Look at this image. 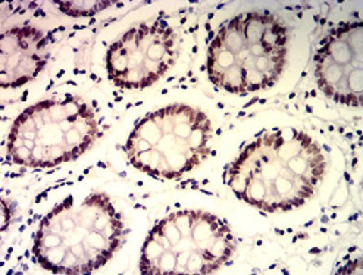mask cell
<instances>
[{"label":"cell","mask_w":363,"mask_h":275,"mask_svg":"<svg viewBox=\"0 0 363 275\" xmlns=\"http://www.w3.org/2000/svg\"><path fill=\"white\" fill-rule=\"evenodd\" d=\"M115 5L111 0H71V2H56L59 11L71 18L94 16Z\"/></svg>","instance_id":"cell-10"},{"label":"cell","mask_w":363,"mask_h":275,"mask_svg":"<svg viewBox=\"0 0 363 275\" xmlns=\"http://www.w3.org/2000/svg\"><path fill=\"white\" fill-rule=\"evenodd\" d=\"M94 111L79 97L38 102L18 115L8 135L12 164L55 168L78 159L99 137Z\"/></svg>","instance_id":"cell-5"},{"label":"cell","mask_w":363,"mask_h":275,"mask_svg":"<svg viewBox=\"0 0 363 275\" xmlns=\"http://www.w3.org/2000/svg\"><path fill=\"white\" fill-rule=\"evenodd\" d=\"M212 139V123L203 111L174 103L141 118L125 153L135 169L157 180H175L206 161Z\"/></svg>","instance_id":"cell-6"},{"label":"cell","mask_w":363,"mask_h":275,"mask_svg":"<svg viewBox=\"0 0 363 275\" xmlns=\"http://www.w3.org/2000/svg\"><path fill=\"white\" fill-rule=\"evenodd\" d=\"M49 61L48 37L35 27H15L0 38V86L18 89L38 77Z\"/></svg>","instance_id":"cell-9"},{"label":"cell","mask_w":363,"mask_h":275,"mask_svg":"<svg viewBox=\"0 0 363 275\" xmlns=\"http://www.w3.org/2000/svg\"><path fill=\"white\" fill-rule=\"evenodd\" d=\"M177 57V34L159 19L133 27L113 42L106 53V71L116 87L143 90L165 77Z\"/></svg>","instance_id":"cell-7"},{"label":"cell","mask_w":363,"mask_h":275,"mask_svg":"<svg viewBox=\"0 0 363 275\" xmlns=\"http://www.w3.org/2000/svg\"><path fill=\"white\" fill-rule=\"evenodd\" d=\"M327 171L320 146L305 131H267L246 146L227 172L240 201L268 213L289 212L312 199Z\"/></svg>","instance_id":"cell-1"},{"label":"cell","mask_w":363,"mask_h":275,"mask_svg":"<svg viewBox=\"0 0 363 275\" xmlns=\"http://www.w3.org/2000/svg\"><path fill=\"white\" fill-rule=\"evenodd\" d=\"M319 90L338 105L363 103V23H341L322 40L315 55Z\"/></svg>","instance_id":"cell-8"},{"label":"cell","mask_w":363,"mask_h":275,"mask_svg":"<svg viewBox=\"0 0 363 275\" xmlns=\"http://www.w3.org/2000/svg\"><path fill=\"white\" fill-rule=\"evenodd\" d=\"M230 225L216 215L183 209L160 220L147 234L140 258L145 275H208L227 265L235 252Z\"/></svg>","instance_id":"cell-4"},{"label":"cell","mask_w":363,"mask_h":275,"mask_svg":"<svg viewBox=\"0 0 363 275\" xmlns=\"http://www.w3.org/2000/svg\"><path fill=\"white\" fill-rule=\"evenodd\" d=\"M124 235V220L108 194L91 193L82 202L68 196L40 223L31 252L49 272L90 274L113 258Z\"/></svg>","instance_id":"cell-2"},{"label":"cell","mask_w":363,"mask_h":275,"mask_svg":"<svg viewBox=\"0 0 363 275\" xmlns=\"http://www.w3.org/2000/svg\"><path fill=\"white\" fill-rule=\"evenodd\" d=\"M287 45L289 28L275 15H237L219 27L209 43V80L233 94L269 89L284 72Z\"/></svg>","instance_id":"cell-3"}]
</instances>
